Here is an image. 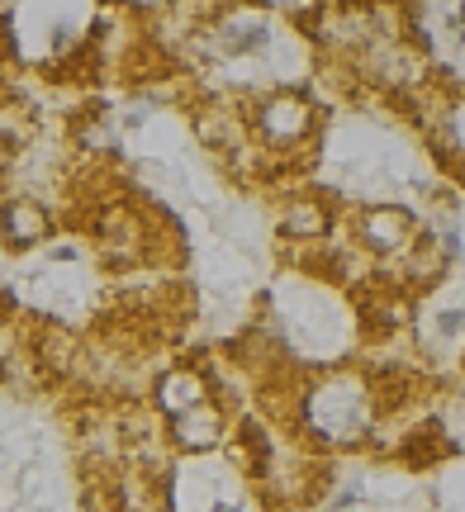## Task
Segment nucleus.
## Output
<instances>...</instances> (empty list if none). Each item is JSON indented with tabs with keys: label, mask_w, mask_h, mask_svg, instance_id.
<instances>
[{
	"label": "nucleus",
	"mask_w": 465,
	"mask_h": 512,
	"mask_svg": "<svg viewBox=\"0 0 465 512\" xmlns=\"http://www.w3.org/2000/svg\"><path fill=\"white\" fill-rule=\"evenodd\" d=\"M295 427L318 451H347L375 437L380 427V399L371 375L361 370H323L299 389Z\"/></svg>",
	"instance_id": "1"
},
{
	"label": "nucleus",
	"mask_w": 465,
	"mask_h": 512,
	"mask_svg": "<svg viewBox=\"0 0 465 512\" xmlns=\"http://www.w3.org/2000/svg\"><path fill=\"white\" fill-rule=\"evenodd\" d=\"M247 133L285 166L318 138V105L295 86H271L247 100Z\"/></svg>",
	"instance_id": "2"
},
{
	"label": "nucleus",
	"mask_w": 465,
	"mask_h": 512,
	"mask_svg": "<svg viewBox=\"0 0 465 512\" xmlns=\"http://www.w3.org/2000/svg\"><path fill=\"white\" fill-rule=\"evenodd\" d=\"M157 242H162L157 219H148L133 200L95 204L91 247H95V256H100V266H110V271H138V266L152 261Z\"/></svg>",
	"instance_id": "3"
},
{
	"label": "nucleus",
	"mask_w": 465,
	"mask_h": 512,
	"mask_svg": "<svg viewBox=\"0 0 465 512\" xmlns=\"http://www.w3.org/2000/svg\"><path fill=\"white\" fill-rule=\"evenodd\" d=\"M423 233V219L409 204H361L347 219V242L356 252H366L375 266H390L413 238Z\"/></svg>",
	"instance_id": "4"
},
{
	"label": "nucleus",
	"mask_w": 465,
	"mask_h": 512,
	"mask_svg": "<svg viewBox=\"0 0 465 512\" xmlns=\"http://www.w3.org/2000/svg\"><path fill=\"white\" fill-rule=\"evenodd\" d=\"M228 427H233V418H228L224 399H219V394H209V399H200L195 408L167 418L162 432H167L171 451H181V456H209V451H219V446H224Z\"/></svg>",
	"instance_id": "5"
},
{
	"label": "nucleus",
	"mask_w": 465,
	"mask_h": 512,
	"mask_svg": "<svg viewBox=\"0 0 465 512\" xmlns=\"http://www.w3.org/2000/svg\"><path fill=\"white\" fill-rule=\"evenodd\" d=\"M337 228V209L328 195L318 190H295L276 200V233L295 247H314V242H328Z\"/></svg>",
	"instance_id": "6"
},
{
	"label": "nucleus",
	"mask_w": 465,
	"mask_h": 512,
	"mask_svg": "<svg viewBox=\"0 0 465 512\" xmlns=\"http://www.w3.org/2000/svg\"><path fill=\"white\" fill-rule=\"evenodd\" d=\"M105 512H171L167 475H152L143 465H114L105 479Z\"/></svg>",
	"instance_id": "7"
},
{
	"label": "nucleus",
	"mask_w": 465,
	"mask_h": 512,
	"mask_svg": "<svg viewBox=\"0 0 465 512\" xmlns=\"http://www.w3.org/2000/svg\"><path fill=\"white\" fill-rule=\"evenodd\" d=\"M53 223V209L38 195H29V190L5 195L0 200V247L5 252H34V247L53 238Z\"/></svg>",
	"instance_id": "8"
},
{
	"label": "nucleus",
	"mask_w": 465,
	"mask_h": 512,
	"mask_svg": "<svg viewBox=\"0 0 465 512\" xmlns=\"http://www.w3.org/2000/svg\"><path fill=\"white\" fill-rule=\"evenodd\" d=\"M209 394H214V375H205L200 366H167L157 370V380H152V408H157L162 422L195 408Z\"/></svg>",
	"instance_id": "9"
},
{
	"label": "nucleus",
	"mask_w": 465,
	"mask_h": 512,
	"mask_svg": "<svg viewBox=\"0 0 465 512\" xmlns=\"http://www.w3.org/2000/svg\"><path fill=\"white\" fill-rule=\"evenodd\" d=\"M252 5H257V10H266V15L299 19V24H304V19L318 10V0H252Z\"/></svg>",
	"instance_id": "10"
},
{
	"label": "nucleus",
	"mask_w": 465,
	"mask_h": 512,
	"mask_svg": "<svg viewBox=\"0 0 465 512\" xmlns=\"http://www.w3.org/2000/svg\"><path fill=\"white\" fill-rule=\"evenodd\" d=\"M10 171H15V143L0 133V185L10 181Z\"/></svg>",
	"instance_id": "11"
},
{
	"label": "nucleus",
	"mask_w": 465,
	"mask_h": 512,
	"mask_svg": "<svg viewBox=\"0 0 465 512\" xmlns=\"http://www.w3.org/2000/svg\"><path fill=\"white\" fill-rule=\"evenodd\" d=\"M205 512H242V508H238V503H228V498H214Z\"/></svg>",
	"instance_id": "12"
}]
</instances>
